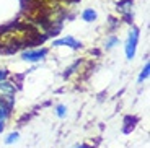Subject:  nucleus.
Wrapping results in <instances>:
<instances>
[{"mask_svg": "<svg viewBox=\"0 0 150 148\" xmlns=\"http://www.w3.org/2000/svg\"><path fill=\"white\" fill-rule=\"evenodd\" d=\"M5 78H7V72L0 70V82H2V80H5Z\"/></svg>", "mask_w": 150, "mask_h": 148, "instance_id": "nucleus-14", "label": "nucleus"}, {"mask_svg": "<svg viewBox=\"0 0 150 148\" xmlns=\"http://www.w3.org/2000/svg\"><path fill=\"white\" fill-rule=\"evenodd\" d=\"M117 10L122 13L126 18H131V13H132V0H122L117 4Z\"/></svg>", "mask_w": 150, "mask_h": 148, "instance_id": "nucleus-7", "label": "nucleus"}, {"mask_svg": "<svg viewBox=\"0 0 150 148\" xmlns=\"http://www.w3.org/2000/svg\"><path fill=\"white\" fill-rule=\"evenodd\" d=\"M56 114H57V117L64 119L65 116H67V107H65L64 104H59V106L56 107Z\"/></svg>", "mask_w": 150, "mask_h": 148, "instance_id": "nucleus-13", "label": "nucleus"}, {"mask_svg": "<svg viewBox=\"0 0 150 148\" xmlns=\"http://www.w3.org/2000/svg\"><path fill=\"white\" fill-rule=\"evenodd\" d=\"M149 75H150V63L147 62V63H145V67L142 68V72H140L139 80H137V82H139V83H142L144 80H147V78H149Z\"/></svg>", "mask_w": 150, "mask_h": 148, "instance_id": "nucleus-11", "label": "nucleus"}, {"mask_svg": "<svg viewBox=\"0 0 150 148\" xmlns=\"http://www.w3.org/2000/svg\"><path fill=\"white\" fill-rule=\"evenodd\" d=\"M96 11L93 10V8H86V10H83V13H82V18L85 20V21H95L96 20Z\"/></svg>", "mask_w": 150, "mask_h": 148, "instance_id": "nucleus-8", "label": "nucleus"}, {"mask_svg": "<svg viewBox=\"0 0 150 148\" xmlns=\"http://www.w3.org/2000/svg\"><path fill=\"white\" fill-rule=\"evenodd\" d=\"M18 23H20V25H23V26H26L28 30L33 31V33L38 36L39 41H44L46 37H49L51 34H52V31L49 30L42 21L34 20V18H30V16H26L25 13H21V15L18 16Z\"/></svg>", "mask_w": 150, "mask_h": 148, "instance_id": "nucleus-2", "label": "nucleus"}, {"mask_svg": "<svg viewBox=\"0 0 150 148\" xmlns=\"http://www.w3.org/2000/svg\"><path fill=\"white\" fill-rule=\"evenodd\" d=\"M74 148H91V147H88V145H77V147H74Z\"/></svg>", "mask_w": 150, "mask_h": 148, "instance_id": "nucleus-15", "label": "nucleus"}, {"mask_svg": "<svg viewBox=\"0 0 150 148\" xmlns=\"http://www.w3.org/2000/svg\"><path fill=\"white\" fill-rule=\"evenodd\" d=\"M36 42H39L36 34L20 23L0 30V51L2 52H10L21 46H33Z\"/></svg>", "mask_w": 150, "mask_h": 148, "instance_id": "nucleus-1", "label": "nucleus"}, {"mask_svg": "<svg viewBox=\"0 0 150 148\" xmlns=\"http://www.w3.org/2000/svg\"><path fill=\"white\" fill-rule=\"evenodd\" d=\"M4 127H5V122H2V121H0V133H2V130H4Z\"/></svg>", "mask_w": 150, "mask_h": 148, "instance_id": "nucleus-16", "label": "nucleus"}, {"mask_svg": "<svg viewBox=\"0 0 150 148\" xmlns=\"http://www.w3.org/2000/svg\"><path fill=\"white\" fill-rule=\"evenodd\" d=\"M117 44H119V39H117V36H114V34H112V36H108L106 41H105V47L106 49H112Z\"/></svg>", "mask_w": 150, "mask_h": 148, "instance_id": "nucleus-10", "label": "nucleus"}, {"mask_svg": "<svg viewBox=\"0 0 150 148\" xmlns=\"http://www.w3.org/2000/svg\"><path fill=\"white\" fill-rule=\"evenodd\" d=\"M47 56V49H28L21 54V59L26 62H41Z\"/></svg>", "mask_w": 150, "mask_h": 148, "instance_id": "nucleus-4", "label": "nucleus"}, {"mask_svg": "<svg viewBox=\"0 0 150 148\" xmlns=\"http://www.w3.org/2000/svg\"><path fill=\"white\" fill-rule=\"evenodd\" d=\"M137 42H139V30L137 28H132L127 34V39H126V57L129 60H132L135 57V51H137Z\"/></svg>", "mask_w": 150, "mask_h": 148, "instance_id": "nucleus-3", "label": "nucleus"}, {"mask_svg": "<svg viewBox=\"0 0 150 148\" xmlns=\"http://www.w3.org/2000/svg\"><path fill=\"white\" fill-rule=\"evenodd\" d=\"M10 109L11 107H8L5 103H0V121L2 122H7L8 116H10Z\"/></svg>", "mask_w": 150, "mask_h": 148, "instance_id": "nucleus-9", "label": "nucleus"}, {"mask_svg": "<svg viewBox=\"0 0 150 148\" xmlns=\"http://www.w3.org/2000/svg\"><path fill=\"white\" fill-rule=\"evenodd\" d=\"M15 93H16L15 83L7 82V80H2L0 82V94L2 96H15Z\"/></svg>", "mask_w": 150, "mask_h": 148, "instance_id": "nucleus-6", "label": "nucleus"}, {"mask_svg": "<svg viewBox=\"0 0 150 148\" xmlns=\"http://www.w3.org/2000/svg\"><path fill=\"white\" fill-rule=\"evenodd\" d=\"M52 46L54 47H60V46H69V47H72V49H79L80 46V42L75 39V37H72V36H65V37H60V39H56V41H52Z\"/></svg>", "mask_w": 150, "mask_h": 148, "instance_id": "nucleus-5", "label": "nucleus"}, {"mask_svg": "<svg viewBox=\"0 0 150 148\" xmlns=\"http://www.w3.org/2000/svg\"><path fill=\"white\" fill-rule=\"evenodd\" d=\"M20 140V133L18 132H11V133H8V137L5 138V143L7 145H13L15 142H18Z\"/></svg>", "mask_w": 150, "mask_h": 148, "instance_id": "nucleus-12", "label": "nucleus"}]
</instances>
